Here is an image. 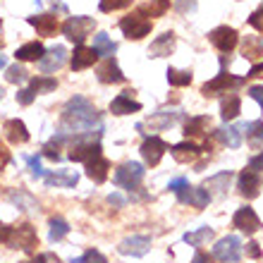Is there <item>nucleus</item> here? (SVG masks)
<instances>
[{
	"label": "nucleus",
	"instance_id": "obj_1",
	"mask_svg": "<svg viewBox=\"0 0 263 263\" xmlns=\"http://www.w3.org/2000/svg\"><path fill=\"white\" fill-rule=\"evenodd\" d=\"M93 125H101V112L93 108L89 98H69L63 108V115H60V132L63 134H79V132L93 129Z\"/></svg>",
	"mask_w": 263,
	"mask_h": 263
},
{
	"label": "nucleus",
	"instance_id": "obj_2",
	"mask_svg": "<svg viewBox=\"0 0 263 263\" xmlns=\"http://www.w3.org/2000/svg\"><path fill=\"white\" fill-rule=\"evenodd\" d=\"M69 137V134H67ZM101 132H79V134H72L69 139V160L74 163H86V160L101 156Z\"/></svg>",
	"mask_w": 263,
	"mask_h": 263
},
{
	"label": "nucleus",
	"instance_id": "obj_3",
	"mask_svg": "<svg viewBox=\"0 0 263 263\" xmlns=\"http://www.w3.org/2000/svg\"><path fill=\"white\" fill-rule=\"evenodd\" d=\"M144 165L141 163H134V160H127V163H122V165L115 170V175H112V182L118 184V187L127 189V192H134V189L141 187V182H144Z\"/></svg>",
	"mask_w": 263,
	"mask_h": 263
},
{
	"label": "nucleus",
	"instance_id": "obj_4",
	"mask_svg": "<svg viewBox=\"0 0 263 263\" xmlns=\"http://www.w3.org/2000/svg\"><path fill=\"white\" fill-rule=\"evenodd\" d=\"M93 27H96L93 17L79 14V17H69L63 27H60V31L65 34V39H67V41L77 43V46H82V43L86 41V36L93 31Z\"/></svg>",
	"mask_w": 263,
	"mask_h": 263
},
{
	"label": "nucleus",
	"instance_id": "obj_5",
	"mask_svg": "<svg viewBox=\"0 0 263 263\" xmlns=\"http://www.w3.org/2000/svg\"><path fill=\"white\" fill-rule=\"evenodd\" d=\"M244 84H247L244 77H235L222 69L218 77H213L211 82H206L201 86V93H203V96H220V93H230L232 89H239Z\"/></svg>",
	"mask_w": 263,
	"mask_h": 263
},
{
	"label": "nucleus",
	"instance_id": "obj_6",
	"mask_svg": "<svg viewBox=\"0 0 263 263\" xmlns=\"http://www.w3.org/2000/svg\"><path fill=\"white\" fill-rule=\"evenodd\" d=\"M7 244H10L12 249H22V251H27V254L36 251V247H39V235H36V228H31L29 222H22V225L12 228Z\"/></svg>",
	"mask_w": 263,
	"mask_h": 263
},
{
	"label": "nucleus",
	"instance_id": "obj_7",
	"mask_svg": "<svg viewBox=\"0 0 263 263\" xmlns=\"http://www.w3.org/2000/svg\"><path fill=\"white\" fill-rule=\"evenodd\" d=\"M242 239L237 235H228L218 239L213 247V258H218L220 263H237L242 258Z\"/></svg>",
	"mask_w": 263,
	"mask_h": 263
},
{
	"label": "nucleus",
	"instance_id": "obj_8",
	"mask_svg": "<svg viewBox=\"0 0 263 263\" xmlns=\"http://www.w3.org/2000/svg\"><path fill=\"white\" fill-rule=\"evenodd\" d=\"M120 29H122V34L132 41H139V39H144V36L151 34V20H146L141 12H132L127 17H122L120 22Z\"/></svg>",
	"mask_w": 263,
	"mask_h": 263
},
{
	"label": "nucleus",
	"instance_id": "obj_9",
	"mask_svg": "<svg viewBox=\"0 0 263 263\" xmlns=\"http://www.w3.org/2000/svg\"><path fill=\"white\" fill-rule=\"evenodd\" d=\"M139 151H141V158H144L146 165L153 167V165H158L160 158H163L165 151H170V148H167V144L160 137H146Z\"/></svg>",
	"mask_w": 263,
	"mask_h": 263
},
{
	"label": "nucleus",
	"instance_id": "obj_10",
	"mask_svg": "<svg viewBox=\"0 0 263 263\" xmlns=\"http://www.w3.org/2000/svg\"><path fill=\"white\" fill-rule=\"evenodd\" d=\"M208 41L213 43L215 48L220 50V53H232L237 46V41H239V36H237V31L232 27H215L211 34H208Z\"/></svg>",
	"mask_w": 263,
	"mask_h": 263
},
{
	"label": "nucleus",
	"instance_id": "obj_11",
	"mask_svg": "<svg viewBox=\"0 0 263 263\" xmlns=\"http://www.w3.org/2000/svg\"><path fill=\"white\" fill-rule=\"evenodd\" d=\"M232 225H235L237 230L247 232V235H254V232H258V230H261V220H258L256 211H254L251 206H242V208H239V211L232 215Z\"/></svg>",
	"mask_w": 263,
	"mask_h": 263
},
{
	"label": "nucleus",
	"instance_id": "obj_12",
	"mask_svg": "<svg viewBox=\"0 0 263 263\" xmlns=\"http://www.w3.org/2000/svg\"><path fill=\"white\" fill-rule=\"evenodd\" d=\"M148 249H151V239H148L146 235H132V237H127V239H122L120 247H118L120 254H125V256H134V258L146 256Z\"/></svg>",
	"mask_w": 263,
	"mask_h": 263
},
{
	"label": "nucleus",
	"instance_id": "obj_13",
	"mask_svg": "<svg viewBox=\"0 0 263 263\" xmlns=\"http://www.w3.org/2000/svg\"><path fill=\"white\" fill-rule=\"evenodd\" d=\"M203 151H208L206 146H199L196 141H192V139L180 141V144H175L173 148H170V153H173V158L177 160V163H194Z\"/></svg>",
	"mask_w": 263,
	"mask_h": 263
},
{
	"label": "nucleus",
	"instance_id": "obj_14",
	"mask_svg": "<svg viewBox=\"0 0 263 263\" xmlns=\"http://www.w3.org/2000/svg\"><path fill=\"white\" fill-rule=\"evenodd\" d=\"M27 22L36 29V34L43 36V39H48V36H55V31L60 29V24H58V17H55L53 12L31 14V17H27Z\"/></svg>",
	"mask_w": 263,
	"mask_h": 263
},
{
	"label": "nucleus",
	"instance_id": "obj_15",
	"mask_svg": "<svg viewBox=\"0 0 263 263\" xmlns=\"http://www.w3.org/2000/svg\"><path fill=\"white\" fill-rule=\"evenodd\" d=\"M237 189H239V194L247 196V199H256L258 192H261V177H258V173H254L251 167L242 170L239 177H237Z\"/></svg>",
	"mask_w": 263,
	"mask_h": 263
},
{
	"label": "nucleus",
	"instance_id": "obj_16",
	"mask_svg": "<svg viewBox=\"0 0 263 263\" xmlns=\"http://www.w3.org/2000/svg\"><path fill=\"white\" fill-rule=\"evenodd\" d=\"M96 77H98V82H103V84H122L125 82V74H122V69H120L115 58H103V63L96 67Z\"/></svg>",
	"mask_w": 263,
	"mask_h": 263
},
{
	"label": "nucleus",
	"instance_id": "obj_17",
	"mask_svg": "<svg viewBox=\"0 0 263 263\" xmlns=\"http://www.w3.org/2000/svg\"><path fill=\"white\" fill-rule=\"evenodd\" d=\"M65 63H67V50H65V46H55V48L46 50V55L39 60V69L43 74H50V72L63 67Z\"/></svg>",
	"mask_w": 263,
	"mask_h": 263
},
{
	"label": "nucleus",
	"instance_id": "obj_18",
	"mask_svg": "<svg viewBox=\"0 0 263 263\" xmlns=\"http://www.w3.org/2000/svg\"><path fill=\"white\" fill-rule=\"evenodd\" d=\"M139 110H141V103L134 101V91H129V89L118 93L110 103L112 115H129V112H139Z\"/></svg>",
	"mask_w": 263,
	"mask_h": 263
},
{
	"label": "nucleus",
	"instance_id": "obj_19",
	"mask_svg": "<svg viewBox=\"0 0 263 263\" xmlns=\"http://www.w3.org/2000/svg\"><path fill=\"white\" fill-rule=\"evenodd\" d=\"M84 165H86V177L93 180L96 184H103V182L108 180V173H110V160L103 158V153L96 156V158L86 160Z\"/></svg>",
	"mask_w": 263,
	"mask_h": 263
},
{
	"label": "nucleus",
	"instance_id": "obj_20",
	"mask_svg": "<svg viewBox=\"0 0 263 263\" xmlns=\"http://www.w3.org/2000/svg\"><path fill=\"white\" fill-rule=\"evenodd\" d=\"M98 60V55H96V50L93 48H89V46H77L74 48V53H72V60H69V65H72V69L74 72H82V69H89V67H93V63Z\"/></svg>",
	"mask_w": 263,
	"mask_h": 263
},
{
	"label": "nucleus",
	"instance_id": "obj_21",
	"mask_svg": "<svg viewBox=\"0 0 263 263\" xmlns=\"http://www.w3.org/2000/svg\"><path fill=\"white\" fill-rule=\"evenodd\" d=\"M177 199H180L182 203H189V206H194V208H206L208 201H211V194L206 192V187H187L177 194Z\"/></svg>",
	"mask_w": 263,
	"mask_h": 263
},
{
	"label": "nucleus",
	"instance_id": "obj_22",
	"mask_svg": "<svg viewBox=\"0 0 263 263\" xmlns=\"http://www.w3.org/2000/svg\"><path fill=\"white\" fill-rule=\"evenodd\" d=\"M230 182H232V173H218L213 175V177H208L206 182H203V187H206V192L211 194V199L213 196H225L230 189Z\"/></svg>",
	"mask_w": 263,
	"mask_h": 263
},
{
	"label": "nucleus",
	"instance_id": "obj_23",
	"mask_svg": "<svg viewBox=\"0 0 263 263\" xmlns=\"http://www.w3.org/2000/svg\"><path fill=\"white\" fill-rule=\"evenodd\" d=\"M3 132H5V137L10 144H27L29 141V129L27 125L22 122V120H7L5 125H3Z\"/></svg>",
	"mask_w": 263,
	"mask_h": 263
},
{
	"label": "nucleus",
	"instance_id": "obj_24",
	"mask_svg": "<svg viewBox=\"0 0 263 263\" xmlns=\"http://www.w3.org/2000/svg\"><path fill=\"white\" fill-rule=\"evenodd\" d=\"M180 118H182L180 110H160V112H156L151 120L141 122V125H148L151 129H167V127L177 125V122H180Z\"/></svg>",
	"mask_w": 263,
	"mask_h": 263
},
{
	"label": "nucleus",
	"instance_id": "obj_25",
	"mask_svg": "<svg viewBox=\"0 0 263 263\" xmlns=\"http://www.w3.org/2000/svg\"><path fill=\"white\" fill-rule=\"evenodd\" d=\"M222 146H228V148H239L242 146V129L239 127H232V125H222L220 129H215L213 134Z\"/></svg>",
	"mask_w": 263,
	"mask_h": 263
},
{
	"label": "nucleus",
	"instance_id": "obj_26",
	"mask_svg": "<svg viewBox=\"0 0 263 263\" xmlns=\"http://www.w3.org/2000/svg\"><path fill=\"white\" fill-rule=\"evenodd\" d=\"M173 50H175V34L173 31H165V34H160L158 39L151 43L148 55L151 58H165V55H170Z\"/></svg>",
	"mask_w": 263,
	"mask_h": 263
},
{
	"label": "nucleus",
	"instance_id": "obj_27",
	"mask_svg": "<svg viewBox=\"0 0 263 263\" xmlns=\"http://www.w3.org/2000/svg\"><path fill=\"white\" fill-rule=\"evenodd\" d=\"M208 127H211V118H206V115L189 118V122L184 125V137L192 139V141L201 137H208Z\"/></svg>",
	"mask_w": 263,
	"mask_h": 263
},
{
	"label": "nucleus",
	"instance_id": "obj_28",
	"mask_svg": "<svg viewBox=\"0 0 263 263\" xmlns=\"http://www.w3.org/2000/svg\"><path fill=\"white\" fill-rule=\"evenodd\" d=\"M43 180L48 187H74L79 182V175L77 173H69V170H53V173L43 175Z\"/></svg>",
	"mask_w": 263,
	"mask_h": 263
},
{
	"label": "nucleus",
	"instance_id": "obj_29",
	"mask_svg": "<svg viewBox=\"0 0 263 263\" xmlns=\"http://www.w3.org/2000/svg\"><path fill=\"white\" fill-rule=\"evenodd\" d=\"M46 55V48H43V43L39 41H31V43H24L22 48H17L14 58L20 60V63H36V60H41Z\"/></svg>",
	"mask_w": 263,
	"mask_h": 263
},
{
	"label": "nucleus",
	"instance_id": "obj_30",
	"mask_svg": "<svg viewBox=\"0 0 263 263\" xmlns=\"http://www.w3.org/2000/svg\"><path fill=\"white\" fill-rule=\"evenodd\" d=\"M93 50H96L98 58H112L115 50H118V43L112 41L105 31H101V34L93 36Z\"/></svg>",
	"mask_w": 263,
	"mask_h": 263
},
{
	"label": "nucleus",
	"instance_id": "obj_31",
	"mask_svg": "<svg viewBox=\"0 0 263 263\" xmlns=\"http://www.w3.org/2000/svg\"><path fill=\"white\" fill-rule=\"evenodd\" d=\"M239 112H242V98L237 96V93H230V96L222 98V103H220V115H222V120H225V122L235 120Z\"/></svg>",
	"mask_w": 263,
	"mask_h": 263
},
{
	"label": "nucleus",
	"instance_id": "obj_32",
	"mask_svg": "<svg viewBox=\"0 0 263 263\" xmlns=\"http://www.w3.org/2000/svg\"><path fill=\"white\" fill-rule=\"evenodd\" d=\"M242 55L247 60H258L263 55V36H244Z\"/></svg>",
	"mask_w": 263,
	"mask_h": 263
},
{
	"label": "nucleus",
	"instance_id": "obj_33",
	"mask_svg": "<svg viewBox=\"0 0 263 263\" xmlns=\"http://www.w3.org/2000/svg\"><path fill=\"white\" fill-rule=\"evenodd\" d=\"M48 225H50V232H48V239H50V242H63L65 237L69 235V225H67V220H65V218H60V215L50 218Z\"/></svg>",
	"mask_w": 263,
	"mask_h": 263
},
{
	"label": "nucleus",
	"instance_id": "obj_34",
	"mask_svg": "<svg viewBox=\"0 0 263 263\" xmlns=\"http://www.w3.org/2000/svg\"><path fill=\"white\" fill-rule=\"evenodd\" d=\"M239 129H242V134H247V141L254 146L263 144V122L261 120H254V122H244V125H239Z\"/></svg>",
	"mask_w": 263,
	"mask_h": 263
},
{
	"label": "nucleus",
	"instance_id": "obj_35",
	"mask_svg": "<svg viewBox=\"0 0 263 263\" xmlns=\"http://www.w3.org/2000/svg\"><path fill=\"white\" fill-rule=\"evenodd\" d=\"M29 89L34 91L36 96L39 93H50V91L58 89V79L55 77H34V79H29Z\"/></svg>",
	"mask_w": 263,
	"mask_h": 263
},
{
	"label": "nucleus",
	"instance_id": "obj_36",
	"mask_svg": "<svg viewBox=\"0 0 263 263\" xmlns=\"http://www.w3.org/2000/svg\"><path fill=\"white\" fill-rule=\"evenodd\" d=\"M65 141H69V137H67V134H63V132H58L55 137L43 146V156H46V158H50V160H60V148H63Z\"/></svg>",
	"mask_w": 263,
	"mask_h": 263
},
{
	"label": "nucleus",
	"instance_id": "obj_37",
	"mask_svg": "<svg viewBox=\"0 0 263 263\" xmlns=\"http://www.w3.org/2000/svg\"><path fill=\"white\" fill-rule=\"evenodd\" d=\"M167 10H170V3H167V0H151V3L139 5L137 12H141L144 17H163Z\"/></svg>",
	"mask_w": 263,
	"mask_h": 263
},
{
	"label": "nucleus",
	"instance_id": "obj_38",
	"mask_svg": "<svg viewBox=\"0 0 263 263\" xmlns=\"http://www.w3.org/2000/svg\"><path fill=\"white\" fill-rule=\"evenodd\" d=\"M7 199L12 201L20 211H31V208H36L34 196L27 194V192H22V189H17V192H7Z\"/></svg>",
	"mask_w": 263,
	"mask_h": 263
},
{
	"label": "nucleus",
	"instance_id": "obj_39",
	"mask_svg": "<svg viewBox=\"0 0 263 263\" xmlns=\"http://www.w3.org/2000/svg\"><path fill=\"white\" fill-rule=\"evenodd\" d=\"M213 239V230L208 228H199V230H194V232H187L184 235V242L187 244H192V247H203L206 242H211Z\"/></svg>",
	"mask_w": 263,
	"mask_h": 263
},
{
	"label": "nucleus",
	"instance_id": "obj_40",
	"mask_svg": "<svg viewBox=\"0 0 263 263\" xmlns=\"http://www.w3.org/2000/svg\"><path fill=\"white\" fill-rule=\"evenodd\" d=\"M167 82H170V86H189L192 84V72L189 69H167Z\"/></svg>",
	"mask_w": 263,
	"mask_h": 263
},
{
	"label": "nucleus",
	"instance_id": "obj_41",
	"mask_svg": "<svg viewBox=\"0 0 263 263\" xmlns=\"http://www.w3.org/2000/svg\"><path fill=\"white\" fill-rule=\"evenodd\" d=\"M5 79L10 84H24V82H29V72L22 67V65H10V67H7Z\"/></svg>",
	"mask_w": 263,
	"mask_h": 263
},
{
	"label": "nucleus",
	"instance_id": "obj_42",
	"mask_svg": "<svg viewBox=\"0 0 263 263\" xmlns=\"http://www.w3.org/2000/svg\"><path fill=\"white\" fill-rule=\"evenodd\" d=\"M129 5H132V0H101L98 10L101 12H115V10H125Z\"/></svg>",
	"mask_w": 263,
	"mask_h": 263
},
{
	"label": "nucleus",
	"instance_id": "obj_43",
	"mask_svg": "<svg viewBox=\"0 0 263 263\" xmlns=\"http://www.w3.org/2000/svg\"><path fill=\"white\" fill-rule=\"evenodd\" d=\"M72 263H108V258L98 249H89V251H84V256L72 258Z\"/></svg>",
	"mask_w": 263,
	"mask_h": 263
},
{
	"label": "nucleus",
	"instance_id": "obj_44",
	"mask_svg": "<svg viewBox=\"0 0 263 263\" xmlns=\"http://www.w3.org/2000/svg\"><path fill=\"white\" fill-rule=\"evenodd\" d=\"M36 5L39 7H46V10H50V12H60V14H67V5L65 3H60V0H36Z\"/></svg>",
	"mask_w": 263,
	"mask_h": 263
},
{
	"label": "nucleus",
	"instance_id": "obj_45",
	"mask_svg": "<svg viewBox=\"0 0 263 263\" xmlns=\"http://www.w3.org/2000/svg\"><path fill=\"white\" fill-rule=\"evenodd\" d=\"M34 98H36V93L31 89H20L17 91V103L20 105H31L34 103Z\"/></svg>",
	"mask_w": 263,
	"mask_h": 263
},
{
	"label": "nucleus",
	"instance_id": "obj_46",
	"mask_svg": "<svg viewBox=\"0 0 263 263\" xmlns=\"http://www.w3.org/2000/svg\"><path fill=\"white\" fill-rule=\"evenodd\" d=\"M249 24L254 29H258V31H261L263 34V5L258 7V10H254V12H251V17H249Z\"/></svg>",
	"mask_w": 263,
	"mask_h": 263
},
{
	"label": "nucleus",
	"instance_id": "obj_47",
	"mask_svg": "<svg viewBox=\"0 0 263 263\" xmlns=\"http://www.w3.org/2000/svg\"><path fill=\"white\" fill-rule=\"evenodd\" d=\"M27 163H29V170H31V175H34L36 180H39V177H43L41 160H39V156H31V158H27Z\"/></svg>",
	"mask_w": 263,
	"mask_h": 263
},
{
	"label": "nucleus",
	"instance_id": "obj_48",
	"mask_svg": "<svg viewBox=\"0 0 263 263\" xmlns=\"http://www.w3.org/2000/svg\"><path fill=\"white\" fill-rule=\"evenodd\" d=\"M187 187H189V182L184 180V177H177V180H173L170 184H167V189H170L173 194H180L182 189H187Z\"/></svg>",
	"mask_w": 263,
	"mask_h": 263
},
{
	"label": "nucleus",
	"instance_id": "obj_49",
	"mask_svg": "<svg viewBox=\"0 0 263 263\" xmlns=\"http://www.w3.org/2000/svg\"><path fill=\"white\" fill-rule=\"evenodd\" d=\"M261 254H263V251H261V244H258V242H249V244H247V256H249V258H261Z\"/></svg>",
	"mask_w": 263,
	"mask_h": 263
},
{
	"label": "nucleus",
	"instance_id": "obj_50",
	"mask_svg": "<svg viewBox=\"0 0 263 263\" xmlns=\"http://www.w3.org/2000/svg\"><path fill=\"white\" fill-rule=\"evenodd\" d=\"M196 10V0H180L177 3V12H194Z\"/></svg>",
	"mask_w": 263,
	"mask_h": 263
},
{
	"label": "nucleus",
	"instance_id": "obj_51",
	"mask_svg": "<svg viewBox=\"0 0 263 263\" xmlns=\"http://www.w3.org/2000/svg\"><path fill=\"white\" fill-rule=\"evenodd\" d=\"M249 96L261 105V110H263V86H249Z\"/></svg>",
	"mask_w": 263,
	"mask_h": 263
},
{
	"label": "nucleus",
	"instance_id": "obj_52",
	"mask_svg": "<svg viewBox=\"0 0 263 263\" xmlns=\"http://www.w3.org/2000/svg\"><path fill=\"white\" fill-rule=\"evenodd\" d=\"M249 167L254 173H263V153H258V156H254V158L249 160Z\"/></svg>",
	"mask_w": 263,
	"mask_h": 263
},
{
	"label": "nucleus",
	"instance_id": "obj_53",
	"mask_svg": "<svg viewBox=\"0 0 263 263\" xmlns=\"http://www.w3.org/2000/svg\"><path fill=\"white\" fill-rule=\"evenodd\" d=\"M10 163V151H7L5 146H3V141H0V170Z\"/></svg>",
	"mask_w": 263,
	"mask_h": 263
},
{
	"label": "nucleus",
	"instance_id": "obj_54",
	"mask_svg": "<svg viewBox=\"0 0 263 263\" xmlns=\"http://www.w3.org/2000/svg\"><path fill=\"white\" fill-rule=\"evenodd\" d=\"M192 263H213V256H208V254H203V251H196L194 258H192Z\"/></svg>",
	"mask_w": 263,
	"mask_h": 263
},
{
	"label": "nucleus",
	"instance_id": "obj_55",
	"mask_svg": "<svg viewBox=\"0 0 263 263\" xmlns=\"http://www.w3.org/2000/svg\"><path fill=\"white\" fill-rule=\"evenodd\" d=\"M10 232H12V228L0 225V242H3V244H7V239H10Z\"/></svg>",
	"mask_w": 263,
	"mask_h": 263
},
{
	"label": "nucleus",
	"instance_id": "obj_56",
	"mask_svg": "<svg viewBox=\"0 0 263 263\" xmlns=\"http://www.w3.org/2000/svg\"><path fill=\"white\" fill-rule=\"evenodd\" d=\"M247 77H263V63H256L254 67L249 69V74Z\"/></svg>",
	"mask_w": 263,
	"mask_h": 263
},
{
	"label": "nucleus",
	"instance_id": "obj_57",
	"mask_svg": "<svg viewBox=\"0 0 263 263\" xmlns=\"http://www.w3.org/2000/svg\"><path fill=\"white\" fill-rule=\"evenodd\" d=\"M48 254H39V256H36V258H31V261H24V263H46V261H48Z\"/></svg>",
	"mask_w": 263,
	"mask_h": 263
},
{
	"label": "nucleus",
	"instance_id": "obj_58",
	"mask_svg": "<svg viewBox=\"0 0 263 263\" xmlns=\"http://www.w3.org/2000/svg\"><path fill=\"white\" fill-rule=\"evenodd\" d=\"M112 203V206H122V199H120L118 194H110V199H108Z\"/></svg>",
	"mask_w": 263,
	"mask_h": 263
},
{
	"label": "nucleus",
	"instance_id": "obj_59",
	"mask_svg": "<svg viewBox=\"0 0 263 263\" xmlns=\"http://www.w3.org/2000/svg\"><path fill=\"white\" fill-rule=\"evenodd\" d=\"M5 46V36H3V20H0V48Z\"/></svg>",
	"mask_w": 263,
	"mask_h": 263
},
{
	"label": "nucleus",
	"instance_id": "obj_60",
	"mask_svg": "<svg viewBox=\"0 0 263 263\" xmlns=\"http://www.w3.org/2000/svg\"><path fill=\"white\" fill-rule=\"evenodd\" d=\"M5 65H7V58H5V55H0V69L5 67Z\"/></svg>",
	"mask_w": 263,
	"mask_h": 263
}]
</instances>
